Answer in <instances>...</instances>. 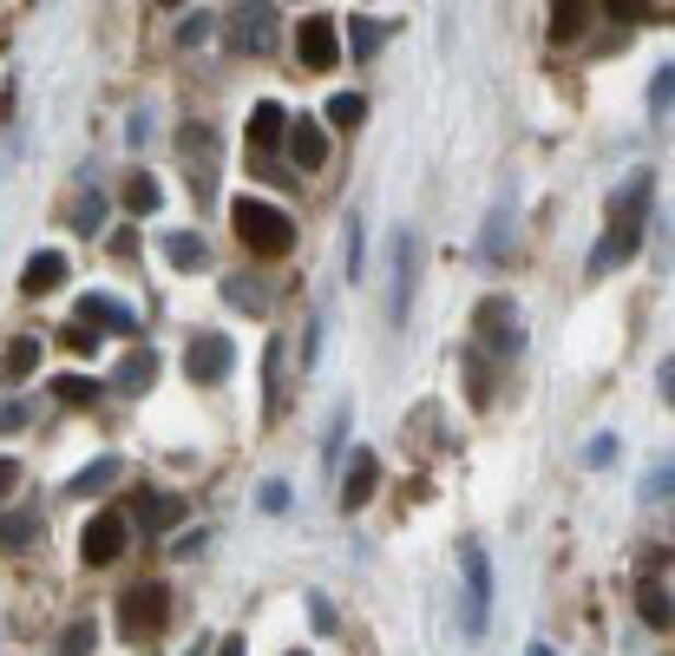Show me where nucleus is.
Returning <instances> with one entry per match:
<instances>
[{"instance_id":"obj_1","label":"nucleus","mask_w":675,"mask_h":656,"mask_svg":"<svg viewBox=\"0 0 675 656\" xmlns=\"http://www.w3.org/2000/svg\"><path fill=\"white\" fill-rule=\"evenodd\" d=\"M650 191H656L650 171H630V177H624V191L610 197V230H604V243H597V256H591V276H610V269H624V263L637 256V243H643V230H650Z\"/></svg>"},{"instance_id":"obj_23","label":"nucleus","mask_w":675,"mask_h":656,"mask_svg":"<svg viewBox=\"0 0 675 656\" xmlns=\"http://www.w3.org/2000/svg\"><path fill=\"white\" fill-rule=\"evenodd\" d=\"M637 611H643V624H650V631H670V585L643 578V591H637Z\"/></svg>"},{"instance_id":"obj_13","label":"nucleus","mask_w":675,"mask_h":656,"mask_svg":"<svg viewBox=\"0 0 675 656\" xmlns=\"http://www.w3.org/2000/svg\"><path fill=\"white\" fill-rule=\"evenodd\" d=\"M66 276H72L66 256H59V250H39V256L20 269V289H26V296H53V289H66Z\"/></svg>"},{"instance_id":"obj_45","label":"nucleus","mask_w":675,"mask_h":656,"mask_svg":"<svg viewBox=\"0 0 675 656\" xmlns=\"http://www.w3.org/2000/svg\"><path fill=\"white\" fill-rule=\"evenodd\" d=\"M217 656H249V651H243V637H223V644H217Z\"/></svg>"},{"instance_id":"obj_38","label":"nucleus","mask_w":675,"mask_h":656,"mask_svg":"<svg viewBox=\"0 0 675 656\" xmlns=\"http://www.w3.org/2000/svg\"><path fill=\"white\" fill-rule=\"evenodd\" d=\"M302 368H322V322H309V342H302Z\"/></svg>"},{"instance_id":"obj_11","label":"nucleus","mask_w":675,"mask_h":656,"mask_svg":"<svg viewBox=\"0 0 675 656\" xmlns=\"http://www.w3.org/2000/svg\"><path fill=\"white\" fill-rule=\"evenodd\" d=\"M131 322H138V315H131L118 296H105V289H92V296L79 302V329H92V335H98V329H118V335H125Z\"/></svg>"},{"instance_id":"obj_16","label":"nucleus","mask_w":675,"mask_h":656,"mask_svg":"<svg viewBox=\"0 0 675 656\" xmlns=\"http://www.w3.org/2000/svg\"><path fill=\"white\" fill-rule=\"evenodd\" d=\"M282 361H289V342L276 335V342L263 348V414H269V421L282 414Z\"/></svg>"},{"instance_id":"obj_43","label":"nucleus","mask_w":675,"mask_h":656,"mask_svg":"<svg viewBox=\"0 0 675 656\" xmlns=\"http://www.w3.org/2000/svg\"><path fill=\"white\" fill-rule=\"evenodd\" d=\"M203 33H210V13H190V20H184V46H197Z\"/></svg>"},{"instance_id":"obj_24","label":"nucleus","mask_w":675,"mask_h":656,"mask_svg":"<svg viewBox=\"0 0 675 656\" xmlns=\"http://www.w3.org/2000/svg\"><path fill=\"white\" fill-rule=\"evenodd\" d=\"M39 539V519L33 513H0V552H26Z\"/></svg>"},{"instance_id":"obj_27","label":"nucleus","mask_w":675,"mask_h":656,"mask_svg":"<svg viewBox=\"0 0 675 656\" xmlns=\"http://www.w3.org/2000/svg\"><path fill=\"white\" fill-rule=\"evenodd\" d=\"M361 118H368V99H361V92H335V99H328V125H341V131H354Z\"/></svg>"},{"instance_id":"obj_2","label":"nucleus","mask_w":675,"mask_h":656,"mask_svg":"<svg viewBox=\"0 0 675 656\" xmlns=\"http://www.w3.org/2000/svg\"><path fill=\"white\" fill-rule=\"evenodd\" d=\"M230 223H236L243 250H249V256H263V263H276V256H289V250H295V217H289V210H276L269 197H236Z\"/></svg>"},{"instance_id":"obj_5","label":"nucleus","mask_w":675,"mask_h":656,"mask_svg":"<svg viewBox=\"0 0 675 656\" xmlns=\"http://www.w3.org/2000/svg\"><path fill=\"white\" fill-rule=\"evenodd\" d=\"M184 177H190V191L210 204V191H217V164H223V151H217V131L210 125H184Z\"/></svg>"},{"instance_id":"obj_36","label":"nucleus","mask_w":675,"mask_h":656,"mask_svg":"<svg viewBox=\"0 0 675 656\" xmlns=\"http://www.w3.org/2000/svg\"><path fill=\"white\" fill-rule=\"evenodd\" d=\"M256 506H263V513H289V486H282V480H269V486L256 493Z\"/></svg>"},{"instance_id":"obj_35","label":"nucleus","mask_w":675,"mask_h":656,"mask_svg":"<svg viewBox=\"0 0 675 656\" xmlns=\"http://www.w3.org/2000/svg\"><path fill=\"white\" fill-rule=\"evenodd\" d=\"M670 85H675V66L663 59V72H656V85H650V105H656V118L670 112Z\"/></svg>"},{"instance_id":"obj_25","label":"nucleus","mask_w":675,"mask_h":656,"mask_svg":"<svg viewBox=\"0 0 675 656\" xmlns=\"http://www.w3.org/2000/svg\"><path fill=\"white\" fill-rule=\"evenodd\" d=\"M591 20H597V13H591L584 0H571V7H558V13H551V39H558V46H571V39L591 26Z\"/></svg>"},{"instance_id":"obj_39","label":"nucleus","mask_w":675,"mask_h":656,"mask_svg":"<svg viewBox=\"0 0 675 656\" xmlns=\"http://www.w3.org/2000/svg\"><path fill=\"white\" fill-rule=\"evenodd\" d=\"M610 460H617V434H597L591 440V467H610Z\"/></svg>"},{"instance_id":"obj_19","label":"nucleus","mask_w":675,"mask_h":656,"mask_svg":"<svg viewBox=\"0 0 675 656\" xmlns=\"http://www.w3.org/2000/svg\"><path fill=\"white\" fill-rule=\"evenodd\" d=\"M505 243H512V204H492V217H486V230H479V256L499 263Z\"/></svg>"},{"instance_id":"obj_30","label":"nucleus","mask_w":675,"mask_h":656,"mask_svg":"<svg viewBox=\"0 0 675 656\" xmlns=\"http://www.w3.org/2000/svg\"><path fill=\"white\" fill-rule=\"evenodd\" d=\"M223 302H230V309H243V315H263V309H269V302H263V289H256V283H243V276H230V283H223Z\"/></svg>"},{"instance_id":"obj_29","label":"nucleus","mask_w":675,"mask_h":656,"mask_svg":"<svg viewBox=\"0 0 675 656\" xmlns=\"http://www.w3.org/2000/svg\"><path fill=\"white\" fill-rule=\"evenodd\" d=\"M348 33H354V59H374L381 39H387V26H381V20H361V13L348 20Z\"/></svg>"},{"instance_id":"obj_14","label":"nucleus","mask_w":675,"mask_h":656,"mask_svg":"<svg viewBox=\"0 0 675 656\" xmlns=\"http://www.w3.org/2000/svg\"><path fill=\"white\" fill-rule=\"evenodd\" d=\"M236 46L243 53H269L276 46V7H243L236 13Z\"/></svg>"},{"instance_id":"obj_22","label":"nucleus","mask_w":675,"mask_h":656,"mask_svg":"<svg viewBox=\"0 0 675 656\" xmlns=\"http://www.w3.org/2000/svg\"><path fill=\"white\" fill-rule=\"evenodd\" d=\"M118 473H125L118 460H92L85 473H72V486H66V493H72V499H92V493H105V486H112Z\"/></svg>"},{"instance_id":"obj_33","label":"nucleus","mask_w":675,"mask_h":656,"mask_svg":"<svg viewBox=\"0 0 675 656\" xmlns=\"http://www.w3.org/2000/svg\"><path fill=\"white\" fill-rule=\"evenodd\" d=\"M92 644H98V631H92V624H72V631L59 637V656H92Z\"/></svg>"},{"instance_id":"obj_41","label":"nucleus","mask_w":675,"mask_h":656,"mask_svg":"<svg viewBox=\"0 0 675 656\" xmlns=\"http://www.w3.org/2000/svg\"><path fill=\"white\" fill-rule=\"evenodd\" d=\"M66 348H79V355H92V348H98V335H92V329H79V322H72V329H66Z\"/></svg>"},{"instance_id":"obj_12","label":"nucleus","mask_w":675,"mask_h":656,"mask_svg":"<svg viewBox=\"0 0 675 656\" xmlns=\"http://www.w3.org/2000/svg\"><path fill=\"white\" fill-rule=\"evenodd\" d=\"M374 486H381V460H374V453H354V460H348V480H341V513H361V506L374 499Z\"/></svg>"},{"instance_id":"obj_28","label":"nucleus","mask_w":675,"mask_h":656,"mask_svg":"<svg viewBox=\"0 0 675 656\" xmlns=\"http://www.w3.org/2000/svg\"><path fill=\"white\" fill-rule=\"evenodd\" d=\"M33 361H39V342H33V335H20V342H7L0 375H7V381H20V375H33Z\"/></svg>"},{"instance_id":"obj_40","label":"nucleus","mask_w":675,"mask_h":656,"mask_svg":"<svg viewBox=\"0 0 675 656\" xmlns=\"http://www.w3.org/2000/svg\"><path fill=\"white\" fill-rule=\"evenodd\" d=\"M643 499H670V460H663V467L643 480Z\"/></svg>"},{"instance_id":"obj_31","label":"nucleus","mask_w":675,"mask_h":656,"mask_svg":"<svg viewBox=\"0 0 675 656\" xmlns=\"http://www.w3.org/2000/svg\"><path fill=\"white\" fill-rule=\"evenodd\" d=\"M466 388H473V401H486V394H492V375H486V348H466Z\"/></svg>"},{"instance_id":"obj_9","label":"nucleus","mask_w":675,"mask_h":656,"mask_svg":"<svg viewBox=\"0 0 675 656\" xmlns=\"http://www.w3.org/2000/svg\"><path fill=\"white\" fill-rule=\"evenodd\" d=\"M414 289H420V243H414V230H400L394 237V322L414 315Z\"/></svg>"},{"instance_id":"obj_37","label":"nucleus","mask_w":675,"mask_h":656,"mask_svg":"<svg viewBox=\"0 0 675 656\" xmlns=\"http://www.w3.org/2000/svg\"><path fill=\"white\" fill-rule=\"evenodd\" d=\"M309 611H315V631H335V624H341V618H335V605H328L322 591H309Z\"/></svg>"},{"instance_id":"obj_47","label":"nucleus","mask_w":675,"mask_h":656,"mask_svg":"<svg viewBox=\"0 0 675 656\" xmlns=\"http://www.w3.org/2000/svg\"><path fill=\"white\" fill-rule=\"evenodd\" d=\"M190 656H203V651H190Z\"/></svg>"},{"instance_id":"obj_6","label":"nucleus","mask_w":675,"mask_h":656,"mask_svg":"<svg viewBox=\"0 0 675 656\" xmlns=\"http://www.w3.org/2000/svg\"><path fill=\"white\" fill-rule=\"evenodd\" d=\"M230 368H236V348H230V335H190V348H184V375L197 381V388H217V381H230Z\"/></svg>"},{"instance_id":"obj_3","label":"nucleus","mask_w":675,"mask_h":656,"mask_svg":"<svg viewBox=\"0 0 675 656\" xmlns=\"http://www.w3.org/2000/svg\"><path fill=\"white\" fill-rule=\"evenodd\" d=\"M459 585H466L459 631L479 644V637H486V624H492V565H486V545H466V559H459Z\"/></svg>"},{"instance_id":"obj_17","label":"nucleus","mask_w":675,"mask_h":656,"mask_svg":"<svg viewBox=\"0 0 675 656\" xmlns=\"http://www.w3.org/2000/svg\"><path fill=\"white\" fill-rule=\"evenodd\" d=\"M164 256H171V269H210V250H203L197 230H171V237H164Z\"/></svg>"},{"instance_id":"obj_46","label":"nucleus","mask_w":675,"mask_h":656,"mask_svg":"<svg viewBox=\"0 0 675 656\" xmlns=\"http://www.w3.org/2000/svg\"><path fill=\"white\" fill-rule=\"evenodd\" d=\"M525 656H558V651H551V644H532V651H525Z\"/></svg>"},{"instance_id":"obj_48","label":"nucleus","mask_w":675,"mask_h":656,"mask_svg":"<svg viewBox=\"0 0 675 656\" xmlns=\"http://www.w3.org/2000/svg\"><path fill=\"white\" fill-rule=\"evenodd\" d=\"M289 656H302V651H289Z\"/></svg>"},{"instance_id":"obj_8","label":"nucleus","mask_w":675,"mask_h":656,"mask_svg":"<svg viewBox=\"0 0 675 656\" xmlns=\"http://www.w3.org/2000/svg\"><path fill=\"white\" fill-rule=\"evenodd\" d=\"M295 53H302L309 72H335V66H341V33H335V20H328V13H309V20L295 26Z\"/></svg>"},{"instance_id":"obj_32","label":"nucleus","mask_w":675,"mask_h":656,"mask_svg":"<svg viewBox=\"0 0 675 656\" xmlns=\"http://www.w3.org/2000/svg\"><path fill=\"white\" fill-rule=\"evenodd\" d=\"M341 263H348V276H361V217L348 210V230H341Z\"/></svg>"},{"instance_id":"obj_44","label":"nucleus","mask_w":675,"mask_h":656,"mask_svg":"<svg viewBox=\"0 0 675 656\" xmlns=\"http://www.w3.org/2000/svg\"><path fill=\"white\" fill-rule=\"evenodd\" d=\"M13 486H20V460H7V453H0V499H7Z\"/></svg>"},{"instance_id":"obj_42","label":"nucleus","mask_w":675,"mask_h":656,"mask_svg":"<svg viewBox=\"0 0 675 656\" xmlns=\"http://www.w3.org/2000/svg\"><path fill=\"white\" fill-rule=\"evenodd\" d=\"M13 427H26V401H7V407H0V434H13Z\"/></svg>"},{"instance_id":"obj_20","label":"nucleus","mask_w":675,"mask_h":656,"mask_svg":"<svg viewBox=\"0 0 675 656\" xmlns=\"http://www.w3.org/2000/svg\"><path fill=\"white\" fill-rule=\"evenodd\" d=\"M158 204H164L158 177H151V171H131V184H125V210H131V217H151Z\"/></svg>"},{"instance_id":"obj_21","label":"nucleus","mask_w":675,"mask_h":656,"mask_svg":"<svg viewBox=\"0 0 675 656\" xmlns=\"http://www.w3.org/2000/svg\"><path fill=\"white\" fill-rule=\"evenodd\" d=\"M151 381H158V355H151V348H138V355L118 361V388H125V394H138V388H151Z\"/></svg>"},{"instance_id":"obj_15","label":"nucleus","mask_w":675,"mask_h":656,"mask_svg":"<svg viewBox=\"0 0 675 656\" xmlns=\"http://www.w3.org/2000/svg\"><path fill=\"white\" fill-rule=\"evenodd\" d=\"M282 138H289V112H282L276 99H263V105L249 112V145H256V151H276Z\"/></svg>"},{"instance_id":"obj_34","label":"nucleus","mask_w":675,"mask_h":656,"mask_svg":"<svg viewBox=\"0 0 675 656\" xmlns=\"http://www.w3.org/2000/svg\"><path fill=\"white\" fill-rule=\"evenodd\" d=\"M72 223H79V230H85V237H98V230H105V197H85V204H79V217H72Z\"/></svg>"},{"instance_id":"obj_7","label":"nucleus","mask_w":675,"mask_h":656,"mask_svg":"<svg viewBox=\"0 0 675 656\" xmlns=\"http://www.w3.org/2000/svg\"><path fill=\"white\" fill-rule=\"evenodd\" d=\"M125 545H131V519L125 513H92V526L79 532V559L85 565H118Z\"/></svg>"},{"instance_id":"obj_4","label":"nucleus","mask_w":675,"mask_h":656,"mask_svg":"<svg viewBox=\"0 0 675 656\" xmlns=\"http://www.w3.org/2000/svg\"><path fill=\"white\" fill-rule=\"evenodd\" d=\"M164 624H171V591H164V585H138V591L118 598V631H125L131 644H151Z\"/></svg>"},{"instance_id":"obj_26","label":"nucleus","mask_w":675,"mask_h":656,"mask_svg":"<svg viewBox=\"0 0 675 656\" xmlns=\"http://www.w3.org/2000/svg\"><path fill=\"white\" fill-rule=\"evenodd\" d=\"M98 394H105V388H98L92 375H59V381H53V401H66V407H92Z\"/></svg>"},{"instance_id":"obj_18","label":"nucleus","mask_w":675,"mask_h":656,"mask_svg":"<svg viewBox=\"0 0 675 656\" xmlns=\"http://www.w3.org/2000/svg\"><path fill=\"white\" fill-rule=\"evenodd\" d=\"M177 513H184V499H171V493H138V526H144V532H171Z\"/></svg>"},{"instance_id":"obj_10","label":"nucleus","mask_w":675,"mask_h":656,"mask_svg":"<svg viewBox=\"0 0 675 656\" xmlns=\"http://www.w3.org/2000/svg\"><path fill=\"white\" fill-rule=\"evenodd\" d=\"M282 145L295 151L302 171H322V164H328V131H322L315 118H289V138H282Z\"/></svg>"}]
</instances>
